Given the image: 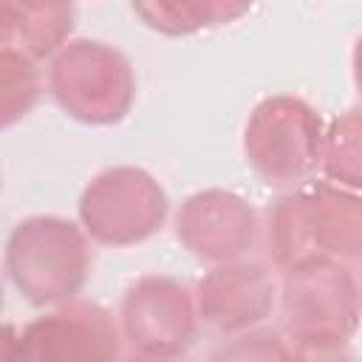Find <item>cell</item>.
<instances>
[{"label":"cell","instance_id":"14","mask_svg":"<svg viewBox=\"0 0 362 362\" xmlns=\"http://www.w3.org/2000/svg\"><path fill=\"white\" fill-rule=\"evenodd\" d=\"M40 99V71L37 59L3 45L0 48V122L11 127L20 122Z\"/></svg>","mask_w":362,"mask_h":362},{"label":"cell","instance_id":"4","mask_svg":"<svg viewBox=\"0 0 362 362\" xmlns=\"http://www.w3.org/2000/svg\"><path fill=\"white\" fill-rule=\"evenodd\" d=\"M48 90L62 113L82 124H116L136 99L130 59L99 40H68L48 65Z\"/></svg>","mask_w":362,"mask_h":362},{"label":"cell","instance_id":"5","mask_svg":"<svg viewBox=\"0 0 362 362\" xmlns=\"http://www.w3.org/2000/svg\"><path fill=\"white\" fill-rule=\"evenodd\" d=\"M322 119L305 99L277 93L249 113L243 156L269 187H300L322 167Z\"/></svg>","mask_w":362,"mask_h":362},{"label":"cell","instance_id":"16","mask_svg":"<svg viewBox=\"0 0 362 362\" xmlns=\"http://www.w3.org/2000/svg\"><path fill=\"white\" fill-rule=\"evenodd\" d=\"M354 82H356V90L362 96V37L354 45Z\"/></svg>","mask_w":362,"mask_h":362},{"label":"cell","instance_id":"1","mask_svg":"<svg viewBox=\"0 0 362 362\" xmlns=\"http://www.w3.org/2000/svg\"><path fill=\"white\" fill-rule=\"evenodd\" d=\"M277 317L297 356L342 351L362 322L356 274L334 257H308L283 269Z\"/></svg>","mask_w":362,"mask_h":362},{"label":"cell","instance_id":"10","mask_svg":"<svg viewBox=\"0 0 362 362\" xmlns=\"http://www.w3.org/2000/svg\"><path fill=\"white\" fill-rule=\"evenodd\" d=\"M255 206L229 189L192 192L175 215V238L181 246L204 263L240 260L257 240Z\"/></svg>","mask_w":362,"mask_h":362},{"label":"cell","instance_id":"3","mask_svg":"<svg viewBox=\"0 0 362 362\" xmlns=\"http://www.w3.org/2000/svg\"><path fill=\"white\" fill-rule=\"evenodd\" d=\"M82 223L59 215L23 218L6 240V277L34 308L74 300L90 274V243Z\"/></svg>","mask_w":362,"mask_h":362},{"label":"cell","instance_id":"15","mask_svg":"<svg viewBox=\"0 0 362 362\" xmlns=\"http://www.w3.org/2000/svg\"><path fill=\"white\" fill-rule=\"evenodd\" d=\"M229 339L232 342L223 345L218 351V356H263V359H291V356H297L280 328L257 325V328L235 334Z\"/></svg>","mask_w":362,"mask_h":362},{"label":"cell","instance_id":"7","mask_svg":"<svg viewBox=\"0 0 362 362\" xmlns=\"http://www.w3.org/2000/svg\"><path fill=\"white\" fill-rule=\"evenodd\" d=\"M198 303L181 280L147 274L127 286L119 308L124 345L136 356L173 359L184 356L198 337Z\"/></svg>","mask_w":362,"mask_h":362},{"label":"cell","instance_id":"11","mask_svg":"<svg viewBox=\"0 0 362 362\" xmlns=\"http://www.w3.org/2000/svg\"><path fill=\"white\" fill-rule=\"evenodd\" d=\"M0 37L34 59L54 57L74 31V0H0Z\"/></svg>","mask_w":362,"mask_h":362},{"label":"cell","instance_id":"8","mask_svg":"<svg viewBox=\"0 0 362 362\" xmlns=\"http://www.w3.org/2000/svg\"><path fill=\"white\" fill-rule=\"evenodd\" d=\"M14 356L28 362H105L122 356V328L93 300H65L20 328Z\"/></svg>","mask_w":362,"mask_h":362},{"label":"cell","instance_id":"13","mask_svg":"<svg viewBox=\"0 0 362 362\" xmlns=\"http://www.w3.org/2000/svg\"><path fill=\"white\" fill-rule=\"evenodd\" d=\"M322 173L331 181L362 192V107H348L325 127Z\"/></svg>","mask_w":362,"mask_h":362},{"label":"cell","instance_id":"12","mask_svg":"<svg viewBox=\"0 0 362 362\" xmlns=\"http://www.w3.org/2000/svg\"><path fill=\"white\" fill-rule=\"evenodd\" d=\"M136 17L167 37H187L240 20L255 0H130Z\"/></svg>","mask_w":362,"mask_h":362},{"label":"cell","instance_id":"9","mask_svg":"<svg viewBox=\"0 0 362 362\" xmlns=\"http://www.w3.org/2000/svg\"><path fill=\"white\" fill-rule=\"evenodd\" d=\"M201 325L221 337H235L263 325L277 308V280L257 260L215 263L195 286Z\"/></svg>","mask_w":362,"mask_h":362},{"label":"cell","instance_id":"17","mask_svg":"<svg viewBox=\"0 0 362 362\" xmlns=\"http://www.w3.org/2000/svg\"><path fill=\"white\" fill-rule=\"evenodd\" d=\"M356 286H359V305H362V272L356 274Z\"/></svg>","mask_w":362,"mask_h":362},{"label":"cell","instance_id":"2","mask_svg":"<svg viewBox=\"0 0 362 362\" xmlns=\"http://www.w3.org/2000/svg\"><path fill=\"white\" fill-rule=\"evenodd\" d=\"M266 252L280 272L308 257L362 260V192L337 181L283 192L266 212Z\"/></svg>","mask_w":362,"mask_h":362},{"label":"cell","instance_id":"6","mask_svg":"<svg viewBox=\"0 0 362 362\" xmlns=\"http://www.w3.org/2000/svg\"><path fill=\"white\" fill-rule=\"evenodd\" d=\"M76 212L90 240L124 249L153 238L164 226L170 198L147 170L119 164L85 184Z\"/></svg>","mask_w":362,"mask_h":362}]
</instances>
